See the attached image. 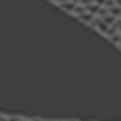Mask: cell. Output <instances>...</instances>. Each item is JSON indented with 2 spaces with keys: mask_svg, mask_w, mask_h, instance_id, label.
<instances>
[{
  "mask_svg": "<svg viewBox=\"0 0 121 121\" xmlns=\"http://www.w3.org/2000/svg\"><path fill=\"white\" fill-rule=\"evenodd\" d=\"M6 121H26V117H20V115H6Z\"/></svg>",
  "mask_w": 121,
  "mask_h": 121,
  "instance_id": "cell-5",
  "label": "cell"
},
{
  "mask_svg": "<svg viewBox=\"0 0 121 121\" xmlns=\"http://www.w3.org/2000/svg\"><path fill=\"white\" fill-rule=\"evenodd\" d=\"M62 2H65V0H54V4H56V6H60Z\"/></svg>",
  "mask_w": 121,
  "mask_h": 121,
  "instance_id": "cell-6",
  "label": "cell"
},
{
  "mask_svg": "<svg viewBox=\"0 0 121 121\" xmlns=\"http://www.w3.org/2000/svg\"><path fill=\"white\" fill-rule=\"evenodd\" d=\"M107 40H109V42H113V44H117L119 40H121V34H119V32H115V34H111Z\"/></svg>",
  "mask_w": 121,
  "mask_h": 121,
  "instance_id": "cell-4",
  "label": "cell"
},
{
  "mask_svg": "<svg viewBox=\"0 0 121 121\" xmlns=\"http://www.w3.org/2000/svg\"><path fill=\"white\" fill-rule=\"evenodd\" d=\"M30 121H44V119H40V117H32Z\"/></svg>",
  "mask_w": 121,
  "mask_h": 121,
  "instance_id": "cell-8",
  "label": "cell"
},
{
  "mask_svg": "<svg viewBox=\"0 0 121 121\" xmlns=\"http://www.w3.org/2000/svg\"><path fill=\"white\" fill-rule=\"evenodd\" d=\"M50 2H54V0H50Z\"/></svg>",
  "mask_w": 121,
  "mask_h": 121,
  "instance_id": "cell-10",
  "label": "cell"
},
{
  "mask_svg": "<svg viewBox=\"0 0 121 121\" xmlns=\"http://www.w3.org/2000/svg\"><path fill=\"white\" fill-rule=\"evenodd\" d=\"M89 26H91L95 32H99L101 34V36H105V32H107V24H105V20L103 18H99V16H93V20H91V24H89Z\"/></svg>",
  "mask_w": 121,
  "mask_h": 121,
  "instance_id": "cell-1",
  "label": "cell"
},
{
  "mask_svg": "<svg viewBox=\"0 0 121 121\" xmlns=\"http://www.w3.org/2000/svg\"><path fill=\"white\" fill-rule=\"evenodd\" d=\"M64 121H73V119H64Z\"/></svg>",
  "mask_w": 121,
  "mask_h": 121,
  "instance_id": "cell-9",
  "label": "cell"
},
{
  "mask_svg": "<svg viewBox=\"0 0 121 121\" xmlns=\"http://www.w3.org/2000/svg\"><path fill=\"white\" fill-rule=\"evenodd\" d=\"M75 18H78V20H79L82 24H85V26H89V24H91V20H93V14H89L87 10H83V12H82V14H78Z\"/></svg>",
  "mask_w": 121,
  "mask_h": 121,
  "instance_id": "cell-2",
  "label": "cell"
},
{
  "mask_svg": "<svg viewBox=\"0 0 121 121\" xmlns=\"http://www.w3.org/2000/svg\"><path fill=\"white\" fill-rule=\"evenodd\" d=\"M0 121H6V113H0Z\"/></svg>",
  "mask_w": 121,
  "mask_h": 121,
  "instance_id": "cell-7",
  "label": "cell"
},
{
  "mask_svg": "<svg viewBox=\"0 0 121 121\" xmlns=\"http://www.w3.org/2000/svg\"><path fill=\"white\" fill-rule=\"evenodd\" d=\"M58 8H62L64 12H68V14H72L73 12V8H75V2H72V0H65V2H62Z\"/></svg>",
  "mask_w": 121,
  "mask_h": 121,
  "instance_id": "cell-3",
  "label": "cell"
}]
</instances>
